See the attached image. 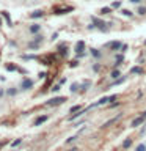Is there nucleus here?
Masks as SVG:
<instances>
[{
  "label": "nucleus",
  "instance_id": "c756f323",
  "mask_svg": "<svg viewBox=\"0 0 146 151\" xmlns=\"http://www.w3.org/2000/svg\"><path fill=\"white\" fill-rule=\"evenodd\" d=\"M33 41H35V42H38V44H41V42H42V35H36V36H35V40H33Z\"/></svg>",
  "mask_w": 146,
  "mask_h": 151
},
{
  "label": "nucleus",
  "instance_id": "f03ea898",
  "mask_svg": "<svg viewBox=\"0 0 146 151\" xmlns=\"http://www.w3.org/2000/svg\"><path fill=\"white\" fill-rule=\"evenodd\" d=\"M107 49H110L113 52H116V50H121V47H122V42L121 41H110V42H107L105 44Z\"/></svg>",
  "mask_w": 146,
  "mask_h": 151
},
{
  "label": "nucleus",
  "instance_id": "72a5a7b5",
  "mask_svg": "<svg viewBox=\"0 0 146 151\" xmlns=\"http://www.w3.org/2000/svg\"><path fill=\"white\" fill-rule=\"evenodd\" d=\"M126 50H127V44H122V47H121L120 52H126Z\"/></svg>",
  "mask_w": 146,
  "mask_h": 151
},
{
  "label": "nucleus",
  "instance_id": "aec40b11",
  "mask_svg": "<svg viewBox=\"0 0 146 151\" xmlns=\"http://www.w3.org/2000/svg\"><path fill=\"white\" fill-rule=\"evenodd\" d=\"M121 14L126 17H134V13H132L130 9H121Z\"/></svg>",
  "mask_w": 146,
  "mask_h": 151
},
{
  "label": "nucleus",
  "instance_id": "bb28decb",
  "mask_svg": "<svg viewBox=\"0 0 146 151\" xmlns=\"http://www.w3.org/2000/svg\"><path fill=\"white\" fill-rule=\"evenodd\" d=\"M5 68H6L8 71H17V68H16V66H14L13 63H9V65H6V66H5Z\"/></svg>",
  "mask_w": 146,
  "mask_h": 151
},
{
  "label": "nucleus",
  "instance_id": "dca6fc26",
  "mask_svg": "<svg viewBox=\"0 0 146 151\" xmlns=\"http://www.w3.org/2000/svg\"><path fill=\"white\" fill-rule=\"evenodd\" d=\"M110 102V96H105V98H101L99 101L96 102V106H102V104H108Z\"/></svg>",
  "mask_w": 146,
  "mask_h": 151
},
{
  "label": "nucleus",
  "instance_id": "2f4dec72",
  "mask_svg": "<svg viewBox=\"0 0 146 151\" xmlns=\"http://www.w3.org/2000/svg\"><path fill=\"white\" fill-rule=\"evenodd\" d=\"M60 88H61V83H57V85H54V87H52V91H58Z\"/></svg>",
  "mask_w": 146,
  "mask_h": 151
},
{
  "label": "nucleus",
  "instance_id": "f704fd0d",
  "mask_svg": "<svg viewBox=\"0 0 146 151\" xmlns=\"http://www.w3.org/2000/svg\"><path fill=\"white\" fill-rule=\"evenodd\" d=\"M46 76H47L46 73H39V79H44V77H46Z\"/></svg>",
  "mask_w": 146,
  "mask_h": 151
},
{
  "label": "nucleus",
  "instance_id": "412c9836",
  "mask_svg": "<svg viewBox=\"0 0 146 151\" xmlns=\"http://www.w3.org/2000/svg\"><path fill=\"white\" fill-rule=\"evenodd\" d=\"M99 13H101L102 16H104V14H110V13H112V6H110V8H108V6H105V8H101V9H99Z\"/></svg>",
  "mask_w": 146,
  "mask_h": 151
},
{
  "label": "nucleus",
  "instance_id": "b1692460",
  "mask_svg": "<svg viewBox=\"0 0 146 151\" xmlns=\"http://www.w3.org/2000/svg\"><path fill=\"white\" fill-rule=\"evenodd\" d=\"M135 151H146V143H140L135 146Z\"/></svg>",
  "mask_w": 146,
  "mask_h": 151
},
{
  "label": "nucleus",
  "instance_id": "a878e982",
  "mask_svg": "<svg viewBox=\"0 0 146 151\" xmlns=\"http://www.w3.org/2000/svg\"><path fill=\"white\" fill-rule=\"evenodd\" d=\"M126 80V77H120V79H116V80H113V85H120V83H122Z\"/></svg>",
  "mask_w": 146,
  "mask_h": 151
},
{
  "label": "nucleus",
  "instance_id": "f8f14e48",
  "mask_svg": "<svg viewBox=\"0 0 146 151\" xmlns=\"http://www.w3.org/2000/svg\"><path fill=\"white\" fill-rule=\"evenodd\" d=\"M110 77H112L113 80L120 79V77H121V71H120V69H113L112 73H110Z\"/></svg>",
  "mask_w": 146,
  "mask_h": 151
},
{
  "label": "nucleus",
  "instance_id": "6ab92c4d",
  "mask_svg": "<svg viewBox=\"0 0 146 151\" xmlns=\"http://www.w3.org/2000/svg\"><path fill=\"white\" fill-rule=\"evenodd\" d=\"M132 146V139H126L124 142H122V148L127 150V148H130Z\"/></svg>",
  "mask_w": 146,
  "mask_h": 151
},
{
  "label": "nucleus",
  "instance_id": "0eeeda50",
  "mask_svg": "<svg viewBox=\"0 0 146 151\" xmlns=\"http://www.w3.org/2000/svg\"><path fill=\"white\" fill-rule=\"evenodd\" d=\"M58 54H60L61 57H68V54H69L68 46H66V44H60V46H58Z\"/></svg>",
  "mask_w": 146,
  "mask_h": 151
},
{
  "label": "nucleus",
  "instance_id": "4c0bfd02",
  "mask_svg": "<svg viewBox=\"0 0 146 151\" xmlns=\"http://www.w3.org/2000/svg\"><path fill=\"white\" fill-rule=\"evenodd\" d=\"M2 96H3V90L0 88V98H2Z\"/></svg>",
  "mask_w": 146,
  "mask_h": 151
},
{
  "label": "nucleus",
  "instance_id": "20e7f679",
  "mask_svg": "<svg viewBox=\"0 0 146 151\" xmlns=\"http://www.w3.org/2000/svg\"><path fill=\"white\" fill-rule=\"evenodd\" d=\"M21 88H22V90H30V88H33V80L28 79V77H25V79L21 82Z\"/></svg>",
  "mask_w": 146,
  "mask_h": 151
},
{
  "label": "nucleus",
  "instance_id": "423d86ee",
  "mask_svg": "<svg viewBox=\"0 0 146 151\" xmlns=\"http://www.w3.org/2000/svg\"><path fill=\"white\" fill-rule=\"evenodd\" d=\"M145 121H146V120H145V118L140 115V116H137L135 120H132V123H130V127H138L140 124H143Z\"/></svg>",
  "mask_w": 146,
  "mask_h": 151
},
{
  "label": "nucleus",
  "instance_id": "1a4fd4ad",
  "mask_svg": "<svg viewBox=\"0 0 146 151\" xmlns=\"http://www.w3.org/2000/svg\"><path fill=\"white\" fill-rule=\"evenodd\" d=\"M42 16H44V11H42V9H36V11H33L30 14L31 19H38V17H42Z\"/></svg>",
  "mask_w": 146,
  "mask_h": 151
},
{
  "label": "nucleus",
  "instance_id": "a211bd4d",
  "mask_svg": "<svg viewBox=\"0 0 146 151\" xmlns=\"http://www.w3.org/2000/svg\"><path fill=\"white\" fill-rule=\"evenodd\" d=\"M82 106H80V104H77V106H72V107H71L69 109V113H75V112H80V110H82Z\"/></svg>",
  "mask_w": 146,
  "mask_h": 151
},
{
  "label": "nucleus",
  "instance_id": "c9c22d12",
  "mask_svg": "<svg viewBox=\"0 0 146 151\" xmlns=\"http://www.w3.org/2000/svg\"><path fill=\"white\" fill-rule=\"evenodd\" d=\"M130 2H132V3H140L141 0H130Z\"/></svg>",
  "mask_w": 146,
  "mask_h": 151
},
{
  "label": "nucleus",
  "instance_id": "393cba45",
  "mask_svg": "<svg viewBox=\"0 0 146 151\" xmlns=\"http://www.w3.org/2000/svg\"><path fill=\"white\" fill-rule=\"evenodd\" d=\"M21 143H22V139H16V140H14L13 143H11V146H13V148H16V146H19Z\"/></svg>",
  "mask_w": 146,
  "mask_h": 151
},
{
  "label": "nucleus",
  "instance_id": "f257e3e1",
  "mask_svg": "<svg viewBox=\"0 0 146 151\" xmlns=\"http://www.w3.org/2000/svg\"><path fill=\"white\" fill-rule=\"evenodd\" d=\"M66 101L64 96H58V98H52L49 101L46 102V106H50V107H55V106H60V104H63Z\"/></svg>",
  "mask_w": 146,
  "mask_h": 151
},
{
  "label": "nucleus",
  "instance_id": "39448f33",
  "mask_svg": "<svg viewBox=\"0 0 146 151\" xmlns=\"http://www.w3.org/2000/svg\"><path fill=\"white\" fill-rule=\"evenodd\" d=\"M74 50L77 52V54H83V52H85V41H82V40H80V41H77V42H75V47H74Z\"/></svg>",
  "mask_w": 146,
  "mask_h": 151
},
{
  "label": "nucleus",
  "instance_id": "9d476101",
  "mask_svg": "<svg viewBox=\"0 0 146 151\" xmlns=\"http://www.w3.org/2000/svg\"><path fill=\"white\" fill-rule=\"evenodd\" d=\"M122 61H124V57H122V54H118V55H115V68H118Z\"/></svg>",
  "mask_w": 146,
  "mask_h": 151
},
{
  "label": "nucleus",
  "instance_id": "e433bc0d",
  "mask_svg": "<svg viewBox=\"0 0 146 151\" xmlns=\"http://www.w3.org/2000/svg\"><path fill=\"white\" fill-rule=\"evenodd\" d=\"M141 116H143L145 120H146V112H143V113H141Z\"/></svg>",
  "mask_w": 146,
  "mask_h": 151
},
{
  "label": "nucleus",
  "instance_id": "cd10ccee",
  "mask_svg": "<svg viewBox=\"0 0 146 151\" xmlns=\"http://www.w3.org/2000/svg\"><path fill=\"white\" fill-rule=\"evenodd\" d=\"M77 140V135H74V137H69V139H66V145H69V143H72V142Z\"/></svg>",
  "mask_w": 146,
  "mask_h": 151
},
{
  "label": "nucleus",
  "instance_id": "2eb2a0df",
  "mask_svg": "<svg viewBox=\"0 0 146 151\" xmlns=\"http://www.w3.org/2000/svg\"><path fill=\"white\" fill-rule=\"evenodd\" d=\"M91 55L94 57V58H101V57H102V52L99 50V49H94V47H93V49H91Z\"/></svg>",
  "mask_w": 146,
  "mask_h": 151
},
{
  "label": "nucleus",
  "instance_id": "ea45409f",
  "mask_svg": "<svg viewBox=\"0 0 146 151\" xmlns=\"http://www.w3.org/2000/svg\"><path fill=\"white\" fill-rule=\"evenodd\" d=\"M2 145H3V143H0V146H2Z\"/></svg>",
  "mask_w": 146,
  "mask_h": 151
},
{
  "label": "nucleus",
  "instance_id": "ddd939ff",
  "mask_svg": "<svg viewBox=\"0 0 146 151\" xmlns=\"http://www.w3.org/2000/svg\"><path fill=\"white\" fill-rule=\"evenodd\" d=\"M120 118H121V115H118V116H115V118H112V120H108L107 123H104L102 127H108L110 124H113V123H116V120H120Z\"/></svg>",
  "mask_w": 146,
  "mask_h": 151
},
{
  "label": "nucleus",
  "instance_id": "5701e85b",
  "mask_svg": "<svg viewBox=\"0 0 146 151\" xmlns=\"http://www.w3.org/2000/svg\"><path fill=\"white\" fill-rule=\"evenodd\" d=\"M6 94H8V96H16L17 90L16 88H9V90H6Z\"/></svg>",
  "mask_w": 146,
  "mask_h": 151
},
{
  "label": "nucleus",
  "instance_id": "4468645a",
  "mask_svg": "<svg viewBox=\"0 0 146 151\" xmlns=\"http://www.w3.org/2000/svg\"><path fill=\"white\" fill-rule=\"evenodd\" d=\"M130 74H143V68L134 66V68H130Z\"/></svg>",
  "mask_w": 146,
  "mask_h": 151
},
{
  "label": "nucleus",
  "instance_id": "a19ab883",
  "mask_svg": "<svg viewBox=\"0 0 146 151\" xmlns=\"http://www.w3.org/2000/svg\"><path fill=\"white\" fill-rule=\"evenodd\" d=\"M145 44H146V41H145Z\"/></svg>",
  "mask_w": 146,
  "mask_h": 151
},
{
  "label": "nucleus",
  "instance_id": "4be33fe9",
  "mask_svg": "<svg viewBox=\"0 0 146 151\" xmlns=\"http://www.w3.org/2000/svg\"><path fill=\"white\" fill-rule=\"evenodd\" d=\"M137 14L145 16V14H146V6H138V8H137Z\"/></svg>",
  "mask_w": 146,
  "mask_h": 151
},
{
  "label": "nucleus",
  "instance_id": "9b49d317",
  "mask_svg": "<svg viewBox=\"0 0 146 151\" xmlns=\"http://www.w3.org/2000/svg\"><path fill=\"white\" fill-rule=\"evenodd\" d=\"M39 30H41V25H39V24H33V25H30V33H33V35L39 33Z\"/></svg>",
  "mask_w": 146,
  "mask_h": 151
},
{
  "label": "nucleus",
  "instance_id": "7c9ffc66",
  "mask_svg": "<svg viewBox=\"0 0 146 151\" xmlns=\"http://www.w3.org/2000/svg\"><path fill=\"white\" fill-rule=\"evenodd\" d=\"M112 8H121V2H120V0L113 2V3H112Z\"/></svg>",
  "mask_w": 146,
  "mask_h": 151
},
{
  "label": "nucleus",
  "instance_id": "6e6552de",
  "mask_svg": "<svg viewBox=\"0 0 146 151\" xmlns=\"http://www.w3.org/2000/svg\"><path fill=\"white\" fill-rule=\"evenodd\" d=\"M47 120H49V116H47V115H41V116H38L36 120H35V123H33V126H41L42 123H46Z\"/></svg>",
  "mask_w": 146,
  "mask_h": 151
},
{
  "label": "nucleus",
  "instance_id": "58836bf2",
  "mask_svg": "<svg viewBox=\"0 0 146 151\" xmlns=\"http://www.w3.org/2000/svg\"><path fill=\"white\" fill-rule=\"evenodd\" d=\"M0 27H2V19H0Z\"/></svg>",
  "mask_w": 146,
  "mask_h": 151
},
{
  "label": "nucleus",
  "instance_id": "7ed1b4c3",
  "mask_svg": "<svg viewBox=\"0 0 146 151\" xmlns=\"http://www.w3.org/2000/svg\"><path fill=\"white\" fill-rule=\"evenodd\" d=\"M74 11V6H54V14H66Z\"/></svg>",
  "mask_w": 146,
  "mask_h": 151
},
{
  "label": "nucleus",
  "instance_id": "c85d7f7f",
  "mask_svg": "<svg viewBox=\"0 0 146 151\" xmlns=\"http://www.w3.org/2000/svg\"><path fill=\"white\" fill-rule=\"evenodd\" d=\"M79 90V83H72L71 85V93H75Z\"/></svg>",
  "mask_w": 146,
  "mask_h": 151
},
{
  "label": "nucleus",
  "instance_id": "f3484780",
  "mask_svg": "<svg viewBox=\"0 0 146 151\" xmlns=\"http://www.w3.org/2000/svg\"><path fill=\"white\" fill-rule=\"evenodd\" d=\"M2 16L6 19V24H8L9 27H11V25H13V21H11V17H9V14H8L6 11H2Z\"/></svg>",
  "mask_w": 146,
  "mask_h": 151
},
{
  "label": "nucleus",
  "instance_id": "473e14b6",
  "mask_svg": "<svg viewBox=\"0 0 146 151\" xmlns=\"http://www.w3.org/2000/svg\"><path fill=\"white\" fill-rule=\"evenodd\" d=\"M77 65H79V60H72V61L69 63V66H71V68H75Z\"/></svg>",
  "mask_w": 146,
  "mask_h": 151
}]
</instances>
